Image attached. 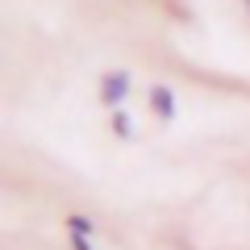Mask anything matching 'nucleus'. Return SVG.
<instances>
[{"label": "nucleus", "mask_w": 250, "mask_h": 250, "mask_svg": "<svg viewBox=\"0 0 250 250\" xmlns=\"http://www.w3.org/2000/svg\"><path fill=\"white\" fill-rule=\"evenodd\" d=\"M71 246H75V250H92V246H88V238H83V233H75V238H71Z\"/></svg>", "instance_id": "obj_3"}, {"label": "nucleus", "mask_w": 250, "mask_h": 250, "mask_svg": "<svg viewBox=\"0 0 250 250\" xmlns=\"http://www.w3.org/2000/svg\"><path fill=\"white\" fill-rule=\"evenodd\" d=\"M125 88H129V80H125L121 71H113V75H104V100H108V104H121V96H125Z\"/></svg>", "instance_id": "obj_1"}, {"label": "nucleus", "mask_w": 250, "mask_h": 250, "mask_svg": "<svg viewBox=\"0 0 250 250\" xmlns=\"http://www.w3.org/2000/svg\"><path fill=\"white\" fill-rule=\"evenodd\" d=\"M246 4H250V0H246Z\"/></svg>", "instance_id": "obj_4"}, {"label": "nucleus", "mask_w": 250, "mask_h": 250, "mask_svg": "<svg viewBox=\"0 0 250 250\" xmlns=\"http://www.w3.org/2000/svg\"><path fill=\"white\" fill-rule=\"evenodd\" d=\"M150 104H154V113H159V117H171V113H175V96H171L167 88H154V92H150Z\"/></svg>", "instance_id": "obj_2"}]
</instances>
